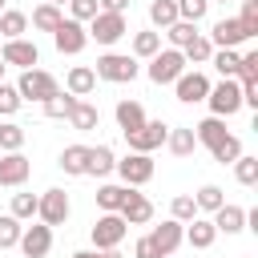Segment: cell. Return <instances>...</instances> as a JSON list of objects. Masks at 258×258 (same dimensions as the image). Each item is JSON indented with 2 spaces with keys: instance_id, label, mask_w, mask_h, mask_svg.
<instances>
[{
  "instance_id": "obj_1",
  "label": "cell",
  "mask_w": 258,
  "mask_h": 258,
  "mask_svg": "<svg viewBox=\"0 0 258 258\" xmlns=\"http://www.w3.org/2000/svg\"><path fill=\"white\" fill-rule=\"evenodd\" d=\"M16 93H20V101H40V105H44L48 97L60 93V85H56V77L44 73V69H24L20 81H16Z\"/></svg>"
},
{
  "instance_id": "obj_2",
  "label": "cell",
  "mask_w": 258,
  "mask_h": 258,
  "mask_svg": "<svg viewBox=\"0 0 258 258\" xmlns=\"http://www.w3.org/2000/svg\"><path fill=\"white\" fill-rule=\"evenodd\" d=\"M101 81H113V85H125V81H133L137 77V60L133 56H125V52H105V56H97V69H93Z\"/></svg>"
},
{
  "instance_id": "obj_3",
  "label": "cell",
  "mask_w": 258,
  "mask_h": 258,
  "mask_svg": "<svg viewBox=\"0 0 258 258\" xmlns=\"http://www.w3.org/2000/svg\"><path fill=\"white\" fill-rule=\"evenodd\" d=\"M185 73V56L177 48H161L157 56H149V81L153 85H173Z\"/></svg>"
},
{
  "instance_id": "obj_4",
  "label": "cell",
  "mask_w": 258,
  "mask_h": 258,
  "mask_svg": "<svg viewBox=\"0 0 258 258\" xmlns=\"http://www.w3.org/2000/svg\"><path fill=\"white\" fill-rule=\"evenodd\" d=\"M85 32H89V40H97V44H117V40L129 32V24H125V16H117V12H97Z\"/></svg>"
},
{
  "instance_id": "obj_5",
  "label": "cell",
  "mask_w": 258,
  "mask_h": 258,
  "mask_svg": "<svg viewBox=\"0 0 258 258\" xmlns=\"http://www.w3.org/2000/svg\"><path fill=\"white\" fill-rule=\"evenodd\" d=\"M206 101H210L214 117L226 121V117H234V113L242 109V89H238V81H222V85H210Z\"/></svg>"
},
{
  "instance_id": "obj_6",
  "label": "cell",
  "mask_w": 258,
  "mask_h": 258,
  "mask_svg": "<svg viewBox=\"0 0 258 258\" xmlns=\"http://www.w3.org/2000/svg\"><path fill=\"white\" fill-rule=\"evenodd\" d=\"M125 218L121 214H101L97 218V226H93V246L97 250H117L121 246V238H125Z\"/></svg>"
},
{
  "instance_id": "obj_7",
  "label": "cell",
  "mask_w": 258,
  "mask_h": 258,
  "mask_svg": "<svg viewBox=\"0 0 258 258\" xmlns=\"http://www.w3.org/2000/svg\"><path fill=\"white\" fill-rule=\"evenodd\" d=\"M52 44H56V52H69V56H77L85 44H89V32H85V24H77V20H60L56 24V32H52Z\"/></svg>"
},
{
  "instance_id": "obj_8",
  "label": "cell",
  "mask_w": 258,
  "mask_h": 258,
  "mask_svg": "<svg viewBox=\"0 0 258 258\" xmlns=\"http://www.w3.org/2000/svg\"><path fill=\"white\" fill-rule=\"evenodd\" d=\"M165 133H169V125H161V121H145L141 129L125 133V141H129L133 153H153L157 145H165Z\"/></svg>"
},
{
  "instance_id": "obj_9",
  "label": "cell",
  "mask_w": 258,
  "mask_h": 258,
  "mask_svg": "<svg viewBox=\"0 0 258 258\" xmlns=\"http://www.w3.org/2000/svg\"><path fill=\"white\" fill-rule=\"evenodd\" d=\"M36 218H40L44 226H60V222L69 218V194H64V189H44L40 202H36Z\"/></svg>"
},
{
  "instance_id": "obj_10",
  "label": "cell",
  "mask_w": 258,
  "mask_h": 258,
  "mask_svg": "<svg viewBox=\"0 0 258 258\" xmlns=\"http://www.w3.org/2000/svg\"><path fill=\"white\" fill-rule=\"evenodd\" d=\"M113 169L121 173L125 185H145V181L153 177V161H149V153H129V157H121Z\"/></svg>"
},
{
  "instance_id": "obj_11",
  "label": "cell",
  "mask_w": 258,
  "mask_h": 258,
  "mask_svg": "<svg viewBox=\"0 0 258 258\" xmlns=\"http://www.w3.org/2000/svg\"><path fill=\"white\" fill-rule=\"evenodd\" d=\"M20 250H24V258H44L48 250H52V226H28V230H20V242H16Z\"/></svg>"
},
{
  "instance_id": "obj_12",
  "label": "cell",
  "mask_w": 258,
  "mask_h": 258,
  "mask_svg": "<svg viewBox=\"0 0 258 258\" xmlns=\"http://www.w3.org/2000/svg\"><path fill=\"white\" fill-rule=\"evenodd\" d=\"M117 214L125 218V226H145V222L153 218V202L129 185V194H125V202H121V210H117Z\"/></svg>"
},
{
  "instance_id": "obj_13",
  "label": "cell",
  "mask_w": 258,
  "mask_h": 258,
  "mask_svg": "<svg viewBox=\"0 0 258 258\" xmlns=\"http://www.w3.org/2000/svg\"><path fill=\"white\" fill-rule=\"evenodd\" d=\"M32 173V161L24 153H0V185H24Z\"/></svg>"
},
{
  "instance_id": "obj_14",
  "label": "cell",
  "mask_w": 258,
  "mask_h": 258,
  "mask_svg": "<svg viewBox=\"0 0 258 258\" xmlns=\"http://www.w3.org/2000/svg\"><path fill=\"white\" fill-rule=\"evenodd\" d=\"M242 40H250V36H246V28L238 24V16L218 20V24H214V32H210V44H214V48H238Z\"/></svg>"
},
{
  "instance_id": "obj_15",
  "label": "cell",
  "mask_w": 258,
  "mask_h": 258,
  "mask_svg": "<svg viewBox=\"0 0 258 258\" xmlns=\"http://www.w3.org/2000/svg\"><path fill=\"white\" fill-rule=\"evenodd\" d=\"M0 60H4V64H16V69H32V64L40 60V52H36L32 40H4Z\"/></svg>"
},
{
  "instance_id": "obj_16",
  "label": "cell",
  "mask_w": 258,
  "mask_h": 258,
  "mask_svg": "<svg viewBox=\"0 0 258 258\" xmlns=\"http://www.w3.org/2000/svg\"><path fill=\"white\" fill-rule=\"evenodd\" d=\"M149 242H153V246L161 250V258H169V254H173V250H177V246L185 242V230H181V222H173V218H169V222H161V226H153V234H149Z\"/></svg>"
},
{
  "instance_id": "obj_17",
  "label": "cell",
  "mask_w": 258,
  "mask_h": 258,
  "mask_svg": "<svg viewBox=\"0 0 258 258\" xmlns=\"http://www.w3.org/2000/svg\"><path fill=\"white\" fill-rule=\"evenodd\" d=\"M177 101H185V105H194V101H206V93H210V81H206V73H181L177 81Z\"/></svg>"
},
{
  "instance_id": "obj_18",
  "label": "cell",
  "mask_w": 258,
  "mask_h": 258,
  "mask_svg": "<svg viewBox=\"0 0 258 258\" xmlns=\"http://www.w3.org/2000/svg\"><path fill=\"white\" fill-rule=\"evenodd\" d=\"M97 89V73L89 69V64H77V69H69V77H64V93H73L77 101L81 97H89Z\"/></svg>"
},
{
  "instance_id": "obj_19",
  "label": "cell",
  "mask_w": 258,
  "mask_h": 258,
  "mask_svg": "<svg viewBox=\"0 0 258 258\" xmlns=\"http://www.w3.org/2000/svg\"><path fill=\"white\" fill-rule=\"evenodd\" d=\"M194 137H198L206 149H218L230 133H226V121H222V117H206L202 125H194Z\"/></svg>"
},
{
  "instance_id": "obj_20",
  "label": "cell",
  "mask_w": 258,
  "mask_h": 258,
  "mask_svg": "<svg viewBox=\"0 0 258 258\" xmlns=\"http://www.w3.org/2000/svg\"><path fill=\"white\" fill-rule=\"evenodd\" d=\"M214 230H218V234H238V230H246V210H242V206H222V210H214Z\"/></svg>"
},
{
  "instance_id": "obj_21",
  "label": "cell",
  "mask_w": 258,
  "mask_h": 258,
  "mask_svg": "<svg viewBox=\"0 0 258 258\" xmlns=\"http://www.w3.org/2000/svg\"><path fill=\"white\" fill-rule=\"evenodd\" d=\"M117 125H121V133L141 129V125H145V109H141V101H117Z\"/></svg>"
},
{
  "instance_id": "obj_22",
  "label": "cell",
  "mask_w": 258,
  "mask_h": 258,
  "mask_svg": "<svg viewBox=\"0 0 258 258\" xmlns=\"http://www.w3.org/2000/svg\"><path fill=\"white\" fill-rule=\"evenodd\" d=\"M97 121H101V113H97V105H89V101H77V105H73V113H69V125H73L77 133L97 129Z\"/></svg>"
},
{
  "instance_id": "obj_23",
  "label": "cell",
  "mask_w": 258,
  "mask_h": 258,
  "mask_svg": "<svg viewBox=\"0 0 258 258\" xmlns=\"http://www.w3.org/2000/svg\"><path fill=\"white\" fill-rule=\"evenodd\" d=\"M214 238H218V230H214V222H206V218H194V222H189V230H185V242H189L194 250L214 246Z\"/></svg>"
},
{
  "instance_id": "obj_24",
  "label": "cell",
  "mask_w": 258,
  "mask_h": 258,
  "mask_svg": "<svg viewBox=\"0 0 258 258\" xmlns=\"http://www.w3.org/2000/svg\"><path fill=\"white\" fill-rule=\"evenodd\" d=\"M165 145H169L173 157H189L198 149V137H194V129H169L165 133Z\"/></svg>"
},
{
  "instance_id": "obj_25",
  "label": "cell",
  "mask_w": 258,
  "mask_h": 258,
  "mask_svg": "<svg viewBox=\"0 0 258 258\" xmlns=\"http://www.w3.org/2000/svg\"><path fill=\"white\" fill-rule=\"evenodd\" d=\"M85 165H89V145H69V149L60 153V169H64L69 177H81Z\"/></svg>"
},
{
  "instance_id": "obj_26",
  "label": "cell",
  "mask_w": 258,
  "mask_h": 258,
  "mask_svg": "<svg viewBox=\"0 0 258 258\" xmlns=\"http://www.w3.org/2000/svg\"><path fill=\"white\" fill-rule=\"evenodd\" d=\"M113 165H117L113 149H109V145H97V149H89V165H85V173L105 177V173H113Z\"/></svg>"
},
{
  "instance_id": "obj_27",
  "label": "cell",
  "mask_w": 258,
  "mask_h": 258,
  "mask_svg": "<svg viewBox=\"0 0 258 258\" xmlns=\"http://www.w3.org/2000/svg\"><path fill=\"white\" fill-rule=\"evenodd\" d=\"M24 28H28V16H24V12H16V8L0 12V36H4V40H20Z\"/></svg>"
},
{
  "instance_id": "obj_28",
  "label": "cell",
  "mask_w": 258,
  "mask_h": 258,
  "mask_svg": "<svg viewBox=\"0 0 258 258\" xmlns=\"http://www.w3.org/2000/svg\"><path fill=\"white\" fill-rule=\"evenodd\" d=\"M165 36H169V44L181 52V48H185L194 36H202V32H198V24H189V20H173V24L165 28Z\"/></svg>"
},
{
  "instance_id": "obj_29",
  "label": "cell",
  "mask_w": 258,
  "mask_h": 258,
  "mask_svg": "<svg viewBox=\"0 0 258 258\" xmlns=\"http://www.w3.org/2000/svg\"><path fill=\"white\" fill-rule=\"evenodd\" d=\"M125 194H129V185H101V189H97V206H101L105 214H117L121 202H125Z\"/></svg>"
},
{
  "instance_id": "obj_30",
  "label": "cell",
  "mask_w": 258,
  "mask_h": 258,
  "mask_svg": "<svg viewBox=\"0 0 258 258\" xmlns=\"http://www.w3.org/2000/svg\"><path fill=\"white\" fill-rule=\"evenodd\" d=\"M64 16H60V8L56 4H40L36 12H32V28H40V32H56V24H60Z\"/></svg>"
},
{
  "instance_id": "obj_31",
  "label": "cell",
  "mask_w": 258,
  "mask_h": 258,
  "mask_svg": "<svg viewBox=\"0 0 258 258\" xmlns=\"http://www.w3.org/2000/svg\"><path fill=\"white\" fill-rule=\"evenodd\" d=\"M210 60H214V69L222 73V81H234V77H238V52H234V48H214Z\"/></svg>"
},
{
  "instance_id": "obj_32",
  "label": "cell",
  "mask_w": 258,
  "mask_h": 258,
  "mask_svg": "<svg viewBox=\"0 0 258 258\" xmlns=\"http://www.w3.org/2000/svg\"><path fill=\"white\" fill-rule=\"evenodd\" d=\"M20 145H24V125L16 121L0 125V153H20Z\"/></svg>"
},
{
  "instance_id": "obj_33",
  "label": "cell",
  "mask_w": 258,
  "mask_h": 258,
  "mask_svg": "<svg viewBox=\"0 0 258 258\" xmlns=\"http://www.w3.org/2000/svg\"><path fill=\"white\" fill-rule=\"evenodd\" d=\"M181 56H185V60H194V64H206V60L214 56V44H210V36H194V40L181 48Z\"/></svg>"
},
{
  "instance_id": "obj_34",
  "label": "cell",
  "mask_w": 258,
  "mask_h": 258,
  "mask_svg": "<svg viewBox=\"0 0 258 258\" xmlns=\"http://www.w3.org/2000/svg\"><path fill=\"white\" fill-rule=\"evenodd\" d=\"M194 206H198V210H206V214H214V210H222V206H226V198H222V189H218V185H202V189L194 194Z\"/></svg>"
},
{
  "instance_id": "obj_35",
  "label": "cell",
  "mask_w": 258,
  "mask_h": 258,
  "mask_svg": "<svg viewBox=\"0 0 258 258\" xmlns=\"http://www.w3.org/2000/svg\"><path fill=\"white\" fill-rule=\"evenodd\" d=\"M149 20H153L157 28H169V24L177 20V4H173V0H153V4H149Z\"/></svg>"
},
{
  "instance_id": "obj_36",
  "label": "cell",
  "mask_w": 258,
  "mask_h": 258,
  "mask_svg": "<svg viewBox=\"0 0 258 258\" xmlns=\"http://www.w3.org/2000/svg\"><path fill=\"white\" fill-rule=\"evenodd\" d=\"M161 52V32H137L133 36V56H157Z\"/></svg>"
},
{
  "instance_id": "obj_37",
  "label": "cell",
  "mask_w": 258,
  "mask_h": 258,
  "mask_svg": "<svg viewBox=\"0 0 258 258\" xmlns=\"http://www.w3.org/2000/svg\"><path fill=\"white\" fill-rule=\"evenodd\" d=\"M210 153H214V161H218V165H234V161L242 157V141H238V137L230 133V137H226V141H222L218 149H210Z\"/></svg>"
},
{
  "instance_id": "obj_38",
  "label": "cell",
  "mask_w": 258,
  "mask_h": 258,
  "mask_svg": "<svg viewBox=\"0 0 258 258\" xmlns=\"http://www.w3.org/2000/svg\"><path fill=\"white\" fill-rule=\"evenodd\" d=\"M73 105H77V97H73V93H56V97H48V101H44V117H69V113H73Z\"/></svg>"
},
{
  "instance_id": "obj_39",
  "label": "cell",
  "mask_w": 258,
  "mask_h": 258,
  "mask_svg": "<svg viewBox=\"0 0 258 258\" xmlns=\"http://www.w3.org/2000/svg\"><path fill=\"white\" fill-rule=\"evenodd\" d=\"M36 194H12V218L24 222V218H36Z\"/></svg>"
},
{
  "instance_id": "obj_40",
  "label": "cell",
  "mask_w": 258,
  "mask_h": 258,
  "mask_svg": "<svg viewBox=\"0 0 258 258\" xmlns=\"http://www.w3.org/2000/svg\"><path fill=\"white\" fill-rule=\"evenodd\" d=\"M169 214H173V222H181V226H185V222H194V218H198V206H194V198H189V194H177V198H173V206H169Z\"/></svg>"
},
{
  "instance_id": "obj_41",
  "label": "cell",
  "mask_w": 258,
  "mask_h": 258,
  "mask_svg": "<svg viewBox=\"0 0 258 258\" xmlns=\"http://www.w3.org/2000/svg\"><path fill=\"white\" fill-rule=\"evenodd\" d=\"M173 4H177V20H189V24H198L210 8V0H173Z\"/></svg>"
},
{
  "instance_id": "obj_42",
  "label": "cell",
  "mask_w": 258,
  "mask_h": 258,
  "mask_svg": "<svg viewBox=\"0 0 258 258\" xmlns=\"http://www.w3.org/2000/svg\"><path fill=\"white\" fill-rule=\"evenodd\" d=\"M234 177H238L242 185H254V181H258V157H246V153H242V157L234 161Z\"/></svg>"
},
{
  "instance_id": "obj_43",
  "label": "cell",
  "mask_w": 258,
  "mask_h": 258,
  "mask_svg": "<svg viewBox=\"0 0 258 258\" xmlns=\"http://www.w3.org/2000/svg\"><path fill=\"white\" fill-rule=\"evenodd\" d=\"M20 230H24V226H20L12 214H4V218H0V250L16 246V242H20Z\"/></svg>"
},
{
  "instance_id": "obj_44",
  "label": "cell",
  "mask_w": 258,
  "mask_h": 258,
  "mask_svg": "<svg viewBox=\"0 0 258 258\" xmlns=\"http://www.w3.org/2000/svg\"><path fill=\"white\" fill-rule=\"evenodd\" d=\"M238 24L246 28V36H258V0H242V16Z\"/></svg>"
},
{
  "instance_id": "obj_45",
  "label": "cell",
  "mask_w": 258,
  "mask_h": 258,
  "mask_svg": "<svg viewBox=\"0 0 258 258\" xmlns=\"http://www.w3.org/2000/svg\"><path fill=\"white\" fill-rule=\"evenodd\" d=\"M69 20H77V24H85V20H93L101 8H97V0H69Z\"/></svg>"
},
{
  "instance_id": "obj_46",
  "label": "cell",
  "mask_w": 258,
  "mask_h": 258,
  "mask_svg": "<svg viewBox=\"0 0 258 258\" xmlns=\"http://www.w3.org/2000/svg\"><path fill=\"white\" fill-rule=\"evenodd\" d=\"M20 105H24V101H20L16 85H4V81H0V113H4V117H12Z\"/></svg>"
},
{
  "instance_id": "obj_47",
  "label": "cell",
  "mask_w": 258,
  "mask_h": 258,
  "mask_svg": "<svg viewBox=\"0 0 258 258\" xmlns=\"http://www.w3.org/2000/svg\"><path fill=\"white\" fill-rule=\"evenodd\" d=\"M238 89H242V105L258 109V81H238Z\"/></svg>"
},
{
  "instance_id": "obj_48",
  "label": "cell",
  "mask_w": 258,
  "mask_h": 258,
  "mask_svg": "<svg viewBox=\"0 0 258 258\" xmlns=\"http://www.w3.org/2000/svg\"><path fill=\"white\" fill-rule=\"evenodd\" d=\"M133 254H137V258H161V250H157V246L149 242V234H145V238H137V246H133Z\"/></svg>"
},
{
  "instance_id": "obj_49",
  "label": "cell",
  "mask_w": 258,
  "mask_h": 258,
  "mask_svg": "<svg viewBox=\"0 0 258 258\" xmlns=\"http://www.w3.org/2000/svg\"><path fill=\"white\" fill-rule=\"evenodd\" d=\"M97 8H101V12H117V16H125L129 0H97Z\"/></svg>"
},
{
  "instance_id": "obj_50",
  "label": "cell",
  "mask_w": 258,
  "mask_h": 258,
  "mask_svg": "<svg viewBox=\"0 0 258 258\" xmlns=\"http://www.w3.org/2000/svg\"><path fill=\"white\" fill-rule=\"evenodd\" d=\"M73 258H101V254H97V250H77Z\"/></svg>"
},
{
  "instance_id": "obj_51",
  "label": "cell",
  "mask_w": 258,
  "mask_h": 258,
  "mask_svg": "<svg viewBox=\"0 0 258 258\" xmlns=\"http://www.w3.org/2000/svg\"><path fill=\"white\" fill-rule=\"evenodd\" d=\"M101 258H125V254H117V250H101Z\"/></svg>"
},
{
  "instance_id": "obj_52",
  "label": "cell",
  "mask_w": 258,
  "mask_h": 258,
  "mask_svg": "<svg viewBox=\"0 0 258 258\" xmlns=\"http://www.w3.org/2000/svg\"><path fill=\"white\" fill-rule=\"evenodd\" d=\"M44 4H56V8H60V4H69V0H44Z\"/></svg>"
},
{
  "instance_id": "obj_53",
  "label": "cell",
  "mask_w": 258,
  "mask_h": 258,
  "mask_svg": "<svg viewBox=\"0 0 258 258\" xmlns=\"http://www.w3.org/2000/svg\"><path fill=\"white\" fill-rule=\"evenodd\" d=\"M4 69H8V64H4V60H0V81H4Z\"/></svg>"
},
{
  "instance_id": "obj_54",
  "label": "cell",
  "mask_w": 258,
  "mask_h": 258,
  "mask_svg": "<svg viewBox=\"0 0 258 258\" xmlns=\"http://www.w3.org/2000/svg\"><path fill=\"white\" fill-rule=\"evenodd\" d=\"M0 12H4V0H0Z\"/></svg>"
},
{
  "instance_id": "obj_55",
  "label": "cell",
  "mask_w": 258,
  "mask_h": 258,
  "mask_svg": "<svg viewBox=\"0 0 258 258\" xmlns=\"http://www.w3.org/2000/svg\"><path fill=\"white\" fill-rule=\"evenodd\" d=\"M222 4H226V0H222Z\"/></svg>"
}]
</instances>
